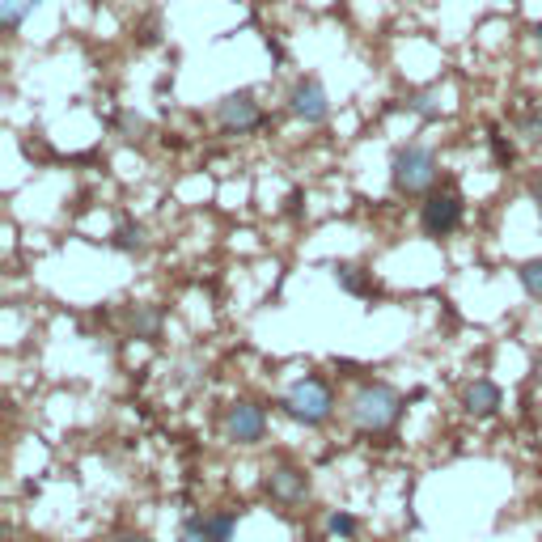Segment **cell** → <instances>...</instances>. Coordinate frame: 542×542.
<instances>
[{"mask_svg":"<svg viewBox=\"0 0 542 542\" xmlns=\"http://www.w3.org/2000/svg\"><path fill=\"white\" fill-rule=\"evenodd\" d=\"M403 394L386 386V382H365L356 394H352V403H348V420L356 424V432H365V437H382V432H390L394 424L403 420Z\"/></svg>","mask_w":542,"mask_h":542,"instance_id":"1","label":"cell"},{"mask_svg":"<svg viewBox=\"0 0 542 542\" xmlns=\"http://www.w3.org/2000/svg\"><path fill=\"white\" fill-rule=\"evenodd\" d=\"M280 411L288 415V420L305 424V428H318V424H327V420H331L335 394H331V386L322 382V377H297V382L284 390Z\"/></svg>","mask_w":542,"mask_h":542,"instance_id":"2","label":"cell"},{"mask_svg":"<svg viewBox=\"0 0 542 542\" xmlns=\"http://www.w3.org/2000/svg\"><path fill=\"white\" fill-rule=\"evenodd\" d=\"M390 183L399 195H424L437 183V153L428 144H403L390 161Z\"/></svg>","mask_w":542,"mask_h":542,"instance_id":"3","label":"cell"},{"mask_svg":"<svg viewBox=\"0 0 542 542\" xmlns=\"http://www.w3.org/2000/svg\"><path fill=\"white\" fill-rule=\"evenodd\" d=\"M462 195L458 191H432L420 204V229L424 238H449L462 225Z\"/></svg>","mask_w":542,"mask_h":542,"instance_id":"4","label":"cell"},{"mask_svg":"<svg viewBox=\"0 0 542 542\" xmlns=\"http://www.w3.org/2000/svg\"><path fill=\"white\" fill-rule=\"evenodd\" d=\"M216 123H221L229 136L255 132V128H263V106L255 102L250 89H238V94H225L221 102H216Z\"/></svg>","mask_w":542,"mask_h":542,"instance_id":"5","label":"cell"},{"mask_svg":"<svg viewBox=\"0 0 542 542\" xmlns=\"http://www.w3.org/2000/svg\"><path fill=\"white\" fill-rule=\"evenodd\" d=\"M288 111H293L301 123H310V128H318V123H327V119H331L327 85H322L318 77H301L293 89H288Z\"/></svg>","mask_w":542,"mask_h":542,"instance_id":"6","label":"cell"},{"mask_svg":"<svg viewBox=\"0 0 542 542\" xmlns=\"http://www.w3.org/2000/svg\"><path fill=\"white\" fill-rule=\"evenodd\" d=\"M225 432H229V441H238V445H255L267 432V411L250 399H238L225 415Z\"/></svg>","mask_w":542,"mask_h":542,"instance_id":"7","label":"cell"},{"mask_svg":"<svg viewBox=\"0 0 542 542\" xmlns=\"http://www.w3.org/2000/svg\"><path fill=\"white\" fill-rule=\"evenodd\" d=\"M267 496L276 504H301L310 496V479L297 466H276V471H267Z\"/></svg>","mask_w":542,"mask_h":542,"instance_id":"8","label":"cell"},{"mask_svg":"<svg viewBox=\"0 0 542 542\" xmlns=\"http://www.w3.org/2000/svg\"><path fill=\"white\" fill-rule=\"evenodd\" d=\"M500 403H504V394H500V386H496V382H487V377H475V382L466 386V394H462V407L471 411V415H479V420H487V415H496V411H500Z\"/></svg>","mask_w":542,"mask_h":542,"instance_id":"9","label":"cell"},{"mask_svg":"<svg viewBox=\"0 0 542 542\" xmlns=\"http://www.w3.org/2000/svg\"><path fill=\"white\" fill-rule=\"evenodd\" d=\"M335 284L343 288L348 297H373V271L356 267V263H335Z\"/></svg>","mask_w":542,"mask_h":542,"instance_id":"10","label":"cell"},{"mask_svg":"<svg viewBox=\"0 0 542 542\" xmlns=\"http://www.w3.org/2000/svg\"><path fill=\"white\" fill-rule=\"evenodd\" d=\"M128 327L136 339H157L161 335V310H153V305H136V310L128 314Z\"/></svg>","mask_w":542,"mask_h":542,"instance_id":"11","label":"cell"},{"mask_svg":"<svg viewBox=\"0 0 542 542\" xmlns=\"http://www.w3.org/2000/svg\"><path fill=\"white\" fill-rule=\"evenodd\" d=\"M34 9H39V0H0V22L5 30H17Z\"/></svg>","mask_w":542,"mask_h":542,"instance_id":"12","label":"cell"},{"mask_svg":"<svg viewBox=\"0 0 542 542\" xmlns=\"http://www.w3.org/2000/svg\"><path fill=\"white\" fill-rule=\"evenodd\" d=\"M407 111H415L424 123H437V119H441V102H437V94H432V89H420V94L407 98Z\"/></svg>","mask_w":542,"mask_h":542,"instance_id":"13","label":"cell"},{"mask_svg":"<svg viewBox=\"0 0 542 542\" xmlns=\"http://www.w3.org/2000/svg\"><path fill=\"white\" fill-rule=\"evenodd\" d=\"M513 123H517V132L526 136L530 144H542V111H538V106H521Z\"/></svg>","mask_w":542,"mask_h":542,"instance_id":"14","label":"cell"},{"mask_svg":"<svg viewBox=\"0 0 542 542\" xmlns=\"http://www.w3.org/2000/svg\"><path fill=\"white\" fill-rule=\"evenodd\" d=\"M111 246L115 250H128V255H132V250H144V229L140 225H119L111 233Z\"/></svg>","mask_w":542,"mask_h":542,"instance_id":"15","label":"cell"},{"mask_svg":"<svg viewBox=\"0 0 542 542\" xmlns=\"http://www.w3.org/2000/svg\"><path fill=\"white\" fill-rule=\"evenodd\" d=\"M233 530H238V517L233 513H212L208 517V538L212 542H233Z\"/></svg>","mask_w":542,"mask_h":542,"instance_id":"16","label":"cell"},{"mask_svg":"<svg viewBox=\"0 0 542 542\" xmlns=\"http://www.w3.org/2000/svg\"><path fill=\"white\" fill-rule=\"evenodd\" d=\"M517 280H521V288H526L530 297H542V259H530V263H521Z\"/></svg>","mask_w":542,"mask_h":542,"instance_id":"17","label":"cell"},{"mask_svg":"<svg viewBox=\"0 0 542 542\" xmlns=\"http://www.w3.org/2000/svg\"><path fill=\"white\" fill-rule=\"evenodd\" d=\"M178 542H212L208 538V517L204 513H195L183 521V534H178Z\"/></svg>","mask_w":542,"mask_h":542,"instance_id":"18","label":"cell"},{"mask_svg":"<svg viewBox=\"0 0 542 542\" xmlns=\"http://www.w3.org/2000/svg\"><path fill=\"white\" fill-rule=\"evenodd\" d=\"M327 530H331L335 538H352V534L360 530V521H356L352 513H343V509H339V513H331V517H327Z\"/></svg>","mask_w":542,"mask_h":542,"instance_id":"19","label":"cell"},{"mask_svg":"<svg viewBox=\"0 0 542 542\" xmlns=\"http://www.w3.org/2000/svg\"><path fill=\"white\" fill-rule=\"evenodd\" d=\"M492 153H496V161H500V166H513V157H517V149H513V144L504 140L500 132H492Z\"/></svg>","mask_w":542,"mask_h":542,"instance_id":"20","label":"cell"},{"mask_svg":"<svg viewBox=\"0 0 542 542\" xmlns=\"http://www.w3.org/2000/svg\"><path fill=\"white\" fill-rule=\"evenodd\" d=\"M140 128H144L140 115H123V132H140Z\"/></svg>","mask_w":542,"mask_h":542,"instance_id":"21","label":"cell"},{"mask_svg":"<svg viewBox=\"0 0 542 542\" xmlns=\"http://www.w3.org/2000/svg\"><path fill=\"white\" fill-rule=\"evenodd\" d=\"M267 51H271V60H276V64L284 60V47H280V43H271V39H267Z\"/></svg>","mask_w":542,"mask_h":542,"instance_id":"22","label":"cell"},{"mask_svg":"<svg viewBox=\"0 0 542 542\" xmlns=\"http://www.w3.org/2000/svg\"><path fill=\"white\" fill-rule=\"evenodd\" d=\"M115 542H149V538H140V534H123V538H115Z\"/></svg>","mask_w":542,"mask_h":542,"instance_id":"23","label":"cell"},{"mask_svg":"<svg viewBox=\"0 0 542 542\" xmlns=\"http://www.w3.org/2000/svg\"><path fill=\"white\" fill-rule=\"evenodd\" d=\"M530 34H534V39L542 43V17H538V22H534V30H530Z\"/></svg>","mask_w":542,"mask_h":542,"instance_id":"24","label":"cell"},{"mask_svg":"<svg viewBox=\"0 0 542 542\" xmlns=\"http://www.w3.org/2000/svg\"><path fill=\"white\" fill-rule=\"evenodd\" d=\"M534 200H538V208H542V183H538V187H534Z\"/></svg>","mask_w":542,"mask_h":542,"instance_id":"25","label":"cell"},{"mask_svg":"<svg viewBox=\"0 0 542 542\" xmlns=\"http://www.w3.org/2000/svg\"><path fill=\"white\" fill-rule=\"evenodd\" d=\"M538 382H542V356H538Z\"/></svg>","mask_w":542,"mask_h":542,"instance_id":"26","label":"cell"}]
</instances>
